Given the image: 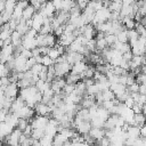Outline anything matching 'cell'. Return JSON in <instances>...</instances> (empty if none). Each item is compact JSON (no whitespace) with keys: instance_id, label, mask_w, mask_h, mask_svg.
Wrapping results in <instances>:
<instances>
[{"instance_id":"cell-28","label":"cell","mask_w":146,"mask_h":146,"mask_svg":"<svg viewBox=\"0 0 146 146\" xmlns=\"http://www.w3.org/2000/svg\"><path fill=\"white\" fill-rule=\"evenodd\" d=\"M47 56L49 57V58H51L52 60H55L58 56H60L59 55V52H58V50L55 48V47H52V48H49V51H48V54H47Z\"/></svg>"},{"instance_id":"cell-17","label":"cell","mask_w":146,"mask_h":146,"mask_svg":"<svg viewBox=\"0 0 146 146\" xmlns=\"http://www.w3.org/2000/svg\"><path fill=\"white\" fill-rule=\"evenodd\" d=\"M56 42H57V38H56L52 33H48V34H46V47H48V48H52V47H55Z\"/></svg>"},{"instance_id":"cell-31","label":"cell","mask_w":146,"mask_h":146,"mask_svg":"<svg viewBox=\"0 0 146 146\" xmlns=\"http://www.w3.org/2000/svg\"><path fill=\"white\" fill-rule=\"evenodd\" d=\"M121 7H122V3H119V2H111V5L108 6V10H110V11H117V13H120Z\"/></svg>"},{"instance_id":"cell-39","label":"cell","mask_w":146,"mask_h":146,"mask_svg":"<svg viewBox=\"0 0 146 146\" xmlns=\"http://www.w3.org/2000/svg\"><path fill=\"white\" fill-rule=\"evenodd\" d=\"M21 56H23L24 58H26V59H29V58H31L32 57V52H31V50H27V49H23L22 50V52L19 54Z\"/></svg>"},{"instance_id":"cell-26","label":"cell","mask_w":146,"mask_h":146,"mask_svg":"<svg viewBox=\"0 0 146 146\" xmlns=\"http://www.w3.org/2000/svg\"><path fill=\"white\" fill-rule=\"evenodd\" d=\"M105 41H106V43H107V47H112L115 42H116V36L114 35V34H105Z\"/></svg>"},{"instance_id":"cell-34","label":"cell","mask_w":146,"mask_h":146,"mask_svg":"<svg viewBox=\"0 0 146 146\" xmlns=\"http://www.w3.org/2000/svg\"><path fill=\"white\" fill-rule=\"evenodd\" d=\"M41 64H42L43 66L48 67V66H50V65L54 64V60H52L51 58H49L47 55H44V56H42V62H41Z\"/></svg>"},{"instance_id":"cell-44","label":"cell","mask_w":146,"mask_h":146,"mask_svg":"<svg viewBox=\"0 0 146 146\" xmlns=\"http://www.w3.org/2000/svg\"><path fill=\"white\" fill-rule=\"evenodd\" d=\"M2 24H3V19H2V17H1V15H0V27H1Z\"/></svg>"},{"instance_id":"cell-35","label":"cell","mask_w":146,"mask_h":146,"mask_svg":"<svg viewBox=\"0 0 146 146\" xmlns=\"http://www.w3.org/2000/svg\"><path fill=\"white\" fill-rule=\"evenodd\" d=\"M42 64H34L32 67H31V72H32V74H34V75H38L39 73H40V71L42 70Z\"/></svg>"},{"instance_id":"cell-33","label":"cell","mask_w":146,"mask_h":146,"mask_svg":"<svg viewBox=\"0 0 146 146\" xmlns=\"http://www.w3.org/2000/svg\"><path fill=\"white\" fill-rule=\"evenodd\" d=\"M13 31L10 30H0V40H6L8 38H10V34H11Z\"/></svg>"},{"instance_id":"cell-25","label":"cell","mask_w":146,"mask_h":146,"mask_svg":"<svg viewBox=\"0 0 146 146\" xmlns=\"http://www.w3.org/2000/svg\"><path fill=\"white\" fill-rule=\"evenodd\" d=\"M115 36H116V41H119V42H122V43H125V42H128L127 30H124V31H122V32L117 33Z\"/></svg>"},{"instance_id":"cell-1","label":"cell","mask_w":146,"mask_h":146,"mask_svg":"<svg viewBox=\"0 0 146 146\" xmlns=\"http://www.w3.org/2000/svg\"><path fill=\"white\" fill-rule=\"evenodd\" d=\"M71 65L64 60L62 63H55L54 64V68H55V75L56 76H59V78H64L67 73L71 72Z\"/></svg>"},{"instance_id":"cell-22","label":"cell","mask_w":146,"mask_h":146,"mask_svg":"<svg viewBox=\"0 0 146 146\" xmlns=\"http://www.w3.org/2000/svg\"><path fill=\"white\" fill-rule=\"evenodd\" d=\"M56 78L55 75V68H54V64L47 67V82H51L54 79Z\"/></svg>"},{"instance_id":"cell-13","label":"cell","mask_w":146,"mask_h":146,"mask_svg":"<svg viewBox=\"0 0 146 146\" xmlns=\"http://www.w3.org/2000/svg\"><path fill=\"white\" fill-rule=\"evenodd\" d=\"M64 79H65V82H66V83L75 84L76 82H79V81L81 80V76H80L79 74H74V73L70 72V73H67V74L64 76Z\"/></svg>"},{"instance_id":"cell-32","label":"cell","mask_w":146,"mask_h":146,"mask_svg":"<svg viewBox=\"0 0 146 146\" xmlns=\"http://www.w3.org/2000/svg\"><path fill=\"white\" fill-rule=\"evenodd\" d=\"M145 81H146V75H145V73H138V74L135 76V82L138 83V84L145 83Z\"/></svg>"},{"instance_id":"cell-3","label":"cell","mask_w":146,"mask_h":146,"mask_svg":"<svg viewBox=\"0 0 146 146\" xmlns=\"http://www.w3.org/2000/svg\"><path fill=\"white\" fill-rule=\"evenodd\" d=\"M18 91H19V89H18V87H17L16 83H9L8 86L5 87V89H3V95H5V97H7V98L15 99V98L18 96Z\"/></svg>"},{"instance_id":"cell-41","label":"cell","mask_w":146,"mask_h":146,"mask_svg":"<svg viewBox=\"0 0 146 146\" xmlns=\"http://www.w3.org/2000/svg\"><path fill=\"white\" fill-rule=\"evenodd\" d=\"M138 94L140 95H145L146 94V87H145V83H141L138 86Z\"/></svg>"},{"instance_id":"cell-46","label":"cell","mask_w":146,"mask_h":146,"mask_svg":"<svg viewBox=\"0 0 146 146\" xmlns=\"http://www.w3.org/2000/svg\"><path fill=\"white\" fill-rule=\"evenodd\" d=\"M1 111H2V105L0 104V112H1Z\"/></svg>"},{"instance_id":"cell-2","label":"cell","mask_w":146,"mask_h":146,"mask_svg":"<svg viewBox=\"0 0 146 146\" xmlns=\"http://www.w3.org/2000/svg\"><path fill=\"white\" fill-rule=\"evenodd\" d=\"M65 58H66V62L72 66L79 62H82L83 60V56L79 52H75V51H70L66 49V52H65Z\"/></svg>"},{"instance_id":"cell-8","label":"cell","mask_w":146,"mask_h":146,"mask_svg":"<svg viewBox=\"0 0 146 146\" xmlns=\"http://www.w3.org/2000/svg\"><path fill=\"white\" fill-rule=\"evenodd\" d=\"M87 67H88V64H86L84 62H79V63L72 65V67H71V72L74 73V74H79V75H81V74L87 70Z\"/></svg>"},{"instance_id":"cell-4","label":"cell","mask_w":146,"mask_h":146,"mask_svg":"<svg viewBox=\"0 0 146 146\" xmlns=\"http://www.w3.org/2000/svg\"><path fill=\"white\" fill-rule=\"evenodd\" d=\"M34 110L33 108H31V107H29V106H23L15 115L17 116V117H19V119H25V120H31L33 116H34Z\"/></svg>"},{"instance_id":"cell-24","label":"cell","mask_w":146,"mask_h":146,"mask_svg":"<svg viewBox=\"0 0 146 146\" xmlns=\"http://www.w3.org/2000/svg\"><path fill=\"white\" fill-rule=\"evenodd\" d=\"M43 135H44V130L43 129H32V131H31V137L33 139H38L39 140Z\"/></svg>"},{"instance_id":"cell-42","label":"cell","mask_w":146,"mask_h":146,"mask_svg":"<svg viewBox=\"0 0 146 146\" xmlns=\"http://www.w3.org/2000/svg\"><path fill=\"white\" fill-rule=\"evenodd\" d=\"M138 13L140 14V16H145L146 14V6H141L138 8Z\"/></svg>"},{"instance_id":"cell-45","label":"cell","mask_w":146,"mask_h":146,"mask_svg":"<svg viewBox=\"0 0 146 146\" xmlns=\"http://www.w3.org/2000/svg\"><path fill=\"white\" fill-rule=\"evenodd\" d=\"M2 47H3V41L0 40V48H2Z\"/></svg>"},{"instance_id":"cell-19","label":"cell","mask_w":146,"mask_h":146,"mask_svg":"<svg viewBox=\"0 0 146 146\" xmlns=\"http://www.w3.org/2000/svg\"><path fill=\"white\" fill-rule=\"evenodd\" d=\"M102 97H103V102H107V100H113L115 98V95L113 94L112 90L106 89L102 91Z\"/></svg>"},{"instance_id":"cell-43","label":"cell","mask_w":146,"mask_h":146,"mask_svg":"<svg viewBox=\"0 0 146 146\" xmlns=\"http://www.w3.org/2000/svg\"><path fill=\"white\" fill-rule=\"evenodd\" d=\"M111 2H119V3H121L122 0H111Z\"/></svg>"},{"instance_id":"cell-7","label":"cell","mask_w":146,"mask_h":146,"mask_svg":"<svg viewBox=\"0 0 146 146\" xmlns=\"http://www.w3.org/2000/svg\"><path fill=\"white\" fill-rule=\"evenodd\" d=\"M23 106H25V102H24L19 96H17V97L13 100V103H11V105H10V108H9V112L16 114Z\"/></svg>"},{"instance_id":"cell-16","label":"cell","mask_w":146,"mask_h":146,"mask_svg":"<svg viewBox=\"0 0 146 146\" xmlns=\"http://www.w3.org/2000/svg\"><path fill=\"white\" fill-rule=\"evenodd\" d=\"M145 124V115L143 113H137V114H133V123L132 125H136V127H141Z\"/></svg>"},{"instance_id":"cell-30","label":"cell","mask_w":146,"mask_h":146,"mask_svg":"<svg viewBox=\"0 0 146 146\" xmlns=\"http://www.w3.org/2000/svg\"><path fill=\"white\" fill-rule=\"evenodd\" d=\"M62 91L67 96V95H70V94H72V92H74V84H70V83H65V86L63 87V89H62Z\"/></svg>"},{"instance_id":"cell-29","label":"cell","mask_w":146,"mask_h":146,"mask_svg":"<svg viewBox=\"0 0 146 146\" xmlns=\"http://www.w3.org/2000/svg\"><path fill=\"white\" fill-rule=\"evenodd\" d=\"M96 144H97L98 146H111V140H110L106 136H104V137H102L100 139L96 140Z\"/></svg>"},{"instance_id":"cell-11","label":"cell","mask_w":146,"mask_h":146,"mask_svg":"<svg viewBox=\"0 0 146 146\" xmlns=\"http://www.w3.org/2000/svg\"><path fill=\"white\" fill-rule=\"evenodd\" d=\"M35 13H36V11H35V9H34L31 5H29L26 8H24V9H23V11H22V18H23V19H25V21L31 19Z\"/></svg>"},{"instance_id":"cell-27","label":"cell","mask_w":146,"mask_h":146,"mask_svg":"<svg viewBox=\"0 0 146 146\" xmlns=\"http://www.w3.org/2000/svg\"><path fill=\"white\" fill-rule=\"evenodd\" d=\"M112 73H113L114 75L120 76V75H125V74L128 73V71L123 70V68L120 67V66H114V67H112Z\"/></svg>"},{"instance_id":"cell-15","label":"cell","mask_w":146,"mask_h":146,"mask_svg":"<svg viewBox=\"0 0 146 146\" xmlns=\"http://www.w3.org/2000/svg\"><path fill=\"white\" fill-rule=\"evenodd\" d=\"M10 41H11V46L13 47L19 46V44H22V35L18 32L13 31L11 34H10Z\"/></svg>"},{"instance_id":"cell-37","label":"cell","mask_w":146,"mask_h":146,"mask_svg":"<svg viewBox=\"0 0 146 146\" xmlns=\"http://www.w3.org/2000/svg\"><path fill=\"white\" fill-rule=\"evenodd\" d=\"M89 1H90V0H75V3H76V6L80 8V10L82 11V10L88 6Z\"/></svg>"},{"instance_id":"cell-40","label":"cell","mask_w":146,"mask_h":146,"mask_svg":"<svg viewBox=\"0 0 146 146\" xmlns=\"http://www.w3.org/2000/svg\"><path fill=\"white\" fill-rule=\"evenodd\" d=\"M133 103H135V102H133V99L131 98V96H130V97H128V98L123 102L124 106H125V107H129V108H131V106L133 105Z\"/></svg>"},{"instance_id":"cell-6","label":"cell","mask_w":146,"mask_h":146,"mask_svg":"<svg viewBox=\"0 0 146 146\" xmlns=\"http://www.w3.org/2000/svg\"><path fill=\"white\" fill-rule=\"evenodd\" d=\"M74 129L78 133H80L82 136V135H86L90 131L91 124H90L89 121H81V122H78V123L74 124Z\"/></svg>"},{"instance_id":"cell-23","label":"cell","mask_w":146,"mask_h":146,"mask_svg":"<svg viewBox=\"0 0 146 146\" xmlns=\"http://www.w3.org/2000/svg\"><path fill=\"white\" fill-rule=\"evenodd\" d=\"M29 125V120H25V119H19L18 117V121H17V124H16V129H18V130H21L22 132L24 131V129L26 128Z\"/></svg>"},{"instance_id":"cell-5","label":"cell","mask_w":146,"mask_h":146,"mask_svg":"<svg viewBox=\"0 0 146 146\" xmlns=\"http://www.w3.org/2000/svg\"><path fill=\"white\" fill-rule=\"evenodd\" d=\"M33 110H34V113L36 115H41V116H49V114L51 113L50 107L48 105H46V104H42V103L35 104Z\"/></svg>"},{"instance_id":"cell-14","label":"cell","mask_w":146,"mask_h":146,"mask_svg":"<svg viewBox=\"0 0 146 146\" xmlns=\"http://www.w3.org/2000/svg\"><path fill=\"white\" fill-rule=\"evenodd\" d=\"M121 22L125 27V30H133L136 26V22L133 21V18H130V17H122Z\"/></svg>"},{"instance_id":"cell-20","label":"cell","mask_w":146,"mask_h":146,"mask_svg":"<svg viewBox=\"0 0 146 146\" xmlns=\"http://www.w3.org/2000/svg\"><path fill=\"white\" fill-rule=\"evenodd\" d=\"M39 143L41 146H52V137H49L47 135H43L40 139Z\"/></svg>"},{"instance_id":"cell-10","label":"cell","mask_w":146,"mask_h":146,"mask_svg":"<svg viewBox=\"0 0 146 146\" xmlns=\"http://www.w3.org/2000/svg\"><path fill=\"white\" fill-rule=\"evenodd\" d=\"M88 133H89L95 140H98V139H100L102 137L105 136V130H104L103 128H91Z\"/></svg>"},{"instance_id":"cell-18","label":"cell","mask_w":146,"mask_h":146,"mask_svg":"<svg viewBox=\"0 0 146 146\" xmlns=\"http://www.w3.org/2000/svg\"><path fill=\"white\" fill-rule=\"evenodd\" d=\"M32 141H33V138L31 136H25L22 132L19 137V146H32Z\"/></svg>"},{"instance_id":"cell-38","label":"cell","mask_w":146,"mask_h":146,"mask_svg":"<svg viewBox=\"0 0 146 146\" xmlns=\"http://www.w3.org/2000/svg\"><path fill=\"white\" fill-rule=\"evenodd\" d=\"M132 52L131 51H127V52H123L122 54V60H125V62H130L131 58H132Z\"/></svg>"},{"instance_id":"cell-21","label":"cell","mask_w":146,"mask_h":146,"mask_svg":"<svg viewBox=\"0 0 146 146\" xmlns=\"http://www.w3.org/2000/svg\"><path fill=\"white\" fill-rule=\"evenodd\" d=\"M16 3H17V0H5V9L3 10L13 13Z\"/></svg>"},{"instance_id":"cell-12","label":"cell","mask_w":146,"mask_h":146,"mask_svg":"<svg viewBox=\"0 0 146 146\" xmlns=\"http://www.w3.org/2000/svg\"><path fill=\"white\" fill-rule=\"evenodd\" d=\"M17 121H18V117L14 114V113H11V112H9L7 115H6V119H5V123H7L10 128H15L16 127V124H17Z\"/></svg>"},{"instance_id":"cell-9","label":"cell","mask_w":146,"mask_h":146,"mask_svg":"<svg viewBox=\"0 0 146 146\" xmlns=\"http://www.w3.org/2000/svg\"><path fill=\"white\" fill-rule=\"evenodd\" d=\"M125 133H127V137L137 139L139 137V128L136 125H128V128L125 129Z\"/></svg>"},{"instance_id":"cell-36","label":"cell","mask_w":146,"mask_h":146,"mask_svg":"<svg viewBox=\"0 0 146 146\" xmlns=\"http://www.w3.org/2000/svg\"><path fill=\"white\" fill-rule=\"evenodd\" d=\"M138 86H139L138 83L133 82V83L127 86V90H128L130 94H136V92H138Z\"/></svg>"}]
</instances>
